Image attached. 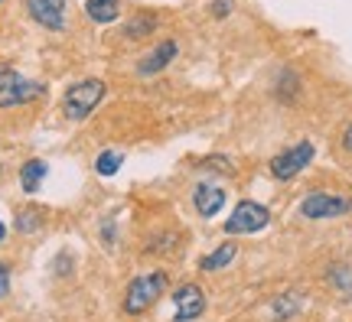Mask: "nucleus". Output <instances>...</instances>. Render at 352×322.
<instances>
[{"label":"nucleus","instance_id":"nucleus-5","mask_svg":"<svg viewBox=\"0 0 352 322\" xmlns=\"http://www.w3.org/2000/svg\"><path fill=\"white\" fill-rule=\"evenodd\" d=\"M267 222H271L267 205L252 202V198H241L239 205H235V211L228 215V222L222 231H226V235H254V231H264Z\"/></svg>","mask_w":352,"mask_h":322},{"label":"nucleus","instance_id":"nucleus-6","mask_svg":"<svg viewBox=\"0 0 352 322\" xmlns=\"http://www.w3.org/2000/svg\"><path fill=\"white\" fill-rule=\"evenodd\" d=\"M352 211L349 196H336V192H310L300 202V215L314 218V222H327V218H342Z\"/></svg>","mask_w":352,"mask_h":322},{"label":"nucleus","instance_id":"nucleus-20","mask_svg":"<svg viewBox=\"0 0 352 322\" xmlns=\"http://www.w3.org/2000/svg\"><path fill=\"white\" fill-rule=\"evenodd\" d=\"M3 238H7V225L0 222V241H3Z\"/></svg>","mask_w":352,"mask_h":322},{"label":"nucleus","instance_id":"nucleus-19","mask_svg":"<svg viewBox=\"0 0 352 322\" xmlns=\"http://www.w3.org/2000/svg\"><path fill=\"white\" fill-rule=\"evenodd\" d=\"M342 150H346V153H352V124L342 130Z\"/></svg>","mask_w":352,"mask_h":322},{"label":"nucleus","instance_id":"nucleus-3","mask_svg":"<svg viewBox=\"0 0 352 322\" xmlns=\"http://www.w3.org/2000/svg\"><path fill=\"white\" fill-rule=\"evenodd\" d=\"M43 95H46V85H43V82H33V78L13 72V69H7V72L0 75V111L30 104V101L43 98Z\"/></svg>","mask_w":352,"mask_h":322},{"label":"nucleus","instance_id":"nucleus-14","mask_svg":"<svg viewBox=\"0 0 352 322\" xmlns=\"http://www.w3.org/2000/svg\"><path fill=\"white\" fill-rule=\"evenodd\" d=\"M235 257H239V248H235L232 241H226V244H222V248H215L209 257H202L199 267L202 271H222V267H228Z\"/></svg>","mask_w":352,"mask_h":322},{"label":"nucleus","instance_id":"nucleus-4","mask_svg":"<svg viewBox=\"0 0 352 322\" xmlns=\"http://www.w3.org/2000/svg\"><path fill=\"white\" fill-rule=\"evenodd\" d=\"M314 143L310 140H300V143H294V147L280 150L277 157H271V163H267V170H271V176H274L277 183H290L294 176H300L310 163H314Z\"/></svg>","mask_w":352,"mask_h":322},{"label":"nucleus","instance_id":"nucleus-1","mask_svg":"<svg viewBox=\"0 0 352 322\" xmlns=\"http://www.w3.org/2000/svg\"><path fill=\"white\" fill-rule=\"evenodd\" d=\"M166 284H170L166 271H151V273L134 277V280L127 284V290H124V312L127 316H140V312H147L157 299L164 297Z\"/></svg>","mask_w":352,"mask_h":322},{"label":"nucleus","instance_id":"nucleus-17","mask_svg":"<svg viewBox=\"0 0 352 322\" xmlns=\"http://www.w3.org/2000/svg\"><path fill=\"white\" fill-rule=\"evenodd\" d=\"M10 293V267L7 264H0V299Z\"/></svg>","mask_w":352,"mask_h":322},{"label":"nucleus","instance_id":"nucleus-21","mask_svg":"<svg viewBox=\"0 0 352 322\" xmlns=\"http://www.w3.org/2000/svg\"><path fill=\"white\" fill-rule=\"evenodd\" d=\"M3 72H7V65H0V75H3Z\"/></svg>","mask_w":352,"mask_h":322},{"label":"nucleus","instance_id":"nucleus-15","mask_svg":"<svg viewBox=\"0 0 352 322\" xmlns=\"http://www.w3.org/2000/svg\"><path fill=\"white\" fill-rule=\"evenodd\" d=\"M121 166H124V153H118V150H104V153H98V160H95V173L98 176H114Z\"/></svg>","mask_w":352,"mask_h":322},{"label":"nucleus","instance_id":"nucleus-16","mask_svg":"<svg viewBox=\"0 0 352 322\" xmlns=\"http://www.w3.org/2000/svg\"><path fill=\"white\" fill-rule=\"evenodd\" d=\"M39 225H43V215H39L36 209L16 211V231H23V235H33V231H39Z\"/></svg>","mask_w":352,"mask_h":322},{"label":"nucleus","instance_id":"nucleus-7","mask_svg":"<svg viewBox=\"0 0 352 322\" xmlns=\"http://www.w3.org/2000/svg\"><path fill=\"white\" fill-rule=\"evenodd\" d=\"M206 312V293L196 284H179L173 293V322H192Z\"/></svg>","mask_w":352,"mask_h":322},{"label":"nucleus","instance_id":"nucleus-8","mask_svg":"<svg viewBox=\"0 0 352 322\" xmlns=\"http://www.w3.org/2000/svg\"><path fill=\"white\" fill-rule=\"evenodd\" d=\"M26 13L33 16V23H39L50 33H63L65 30V0H26Z\"/></svg>","mask_w":352,"mask_h":322},{"label":"nucleus","instance_id":"nucleus-11","mask_svg":"<svg viewBox=\"0 0 352 322\" xmlns=\"http://www.w3.org/2000/svg\"><path fill=\"white\" fill-rule=\"evenodd\" d=\"M157 26H160V16H157V13H151V10L134 13L124 23V36L134 39V43H138V39H151L153 33H157Z\"/></svg>","mask_w":352,"mask_h":322},{"label":"nucleus","instance_id":"nucleus-13","mask_svg":"<svg viewBox=\"0 0 352 322\" xmlns=\"http://www.w3.org/2000/svg\"><path fill=\"white\" fill-rule=\"evenodd\" d=\"M85 16L91 23H114L121 16V0H85Z\"/></svg>","mask_w":352,"mask_h":322},{"label":"nucleus","instance_id":"nucleus-12","mask_svg":"<svg viewBox=\"0 0 352 322\" xmlns=\"http://www.w3.org/2000/svg\"><path fill=\"white\" fill-rule=\"evenodd\" d=\"M46 173H50V166H46L43 160H26L23 166H20V189H23L26 196L39 192V186H43Z\"/></svg>","mask_w":352,"mask_h":322},{"label":"nucleus","instance_id":"nucleus-18","mask_svg":"<svg viewBox=\"0 0 352 322\" xmlns=\"http://www.w3.org/2000/svg\"><path fill=\"white\" fill-rule=\"evenodd\" d=\"M228 13H232V0H215L212 3V16L222 20V16H228Z\"/></svg>","mask_w":352,"mask_h":322},{"label":"nucleus","instance_id":"nucleus-10","mask_svg":"<svg viewBox=\"0 0 352 322\" xmlns=\"http://www.w3.org/2000/svg\"><path fill=\"white\" fill-rule=\"evenodd\" d=\"M192 205H196V211H199L202 218H212V215H219L222 205H226V189L215 186V183H196V189H192Z\"/></svg>","mask_w":352,"mask_h":322},{"label":"nucleus","instance_id":"nucleus-9","mask_svg":"<svg viewBox=\"0 0 352 322\" xmlns=\"http://www.w3.org/2000/svg\"><path fill=\"white\" fill-rule=\"evenodd\" d=\"M176 56H179V43H176V39H164V43H157L151 52H144V56L138 59V75L140 78L160 75L166 65L173 62Z\"/></svg>","mask_w":352,"mask_h":322},{"label":"nucleus","instance_id":"nucleus-2","mask_svg":"<svg viewBox=\"0 0 352 322\" xmlns=\"http://www.w3.org/2000/svg\"><path fill=\"white\" fill-rule=\"evenodd\" d=\"M104 91H108V85L101 78H82L76 85H69L63 95V114L69 121H85L104 101Z\"/></svg>","mask_w":352,"mask_h":322}]
</instances>
